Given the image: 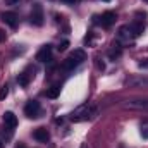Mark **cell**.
Here are the masks:
<instances>
[{
  "label": "cell",
  "instance_id": "cell-15",
  "mask_svg": "<svg viewBox=\"0 0 148 148\" xmlns=\"http://www.w3.org/2000/svg\"><path fill=\"white\" fill-rule=\"evenodd\" d=\"M17 83H19L21 86H28V83H29V74L21 73L19 76H17Z\"/></svg>",
  "mask_w": 148,
  "mask_h": 148
},
{
  "label": "cell",
  "instance_id": "cell-22",
  "mask_svg": "<svg viewBox=\"0 0 148 148\" xmlns=\"http://www.w3.org/2000/svg\"><path fill=\"white\" fill-rule=\"evenodd\" d=\"M62 2H66V3H74V2H77V0H62Z\"/></svg>",
  "mask_w": 148,
  "mask_h": 148
},
{
  "label": "cell",
  "instance_id": "cell-10",
  "mask_svg": "<svg viewBox=\"0 0 148 148\" xmlns=\"http://www.w3.org/2000/svg\"><path fill=\"white\" fill-rule=\"evenodd\" d=\"M115 19H117L115 12H112V10H107V12L102 16V24H103L105 28H109V26H112V24L115 23Z\"/></svg>",
  "mask_w": 148,
  "mask_h": 148
},
{
  "label": "cell",
  "instance_id": "cell-21",
  "mask_svg": "<svg viewBox=\"0 0 148 148\" xmlns=\"http://www.w3.org/2000/svg\"><path fill=\"white\" fill-rule=\"evenodd\" d=\"M140 67L143 69V67H148V62H140Z\"/></svg>",
  "mask_w": 148,
  "mask_h": 148
},
{
  "label": "cell",
  "instance_id": "cell-26",
  "mask_svg": "<svg viewBox=\"0 0 148 148\" xmlns=\"http://www.w3.org/2000/svg\"><path fill=\"white\" fill-rule=\"evenodd\" d=\"M103 2H110V0H103Z\"/></svg>",
  "mask_w": 148,
  "mask_h": 148
},
{
  "label": "cell",
  "instance_id": "cell-1",
  "mask_svg": "<svg viewBox=\"0 0 148 148\" xmlns=\"http://www.w3.org/2000/svg\"><path fill=\"white\" fill-rule=\"evenodd\" d=\"M97 112H98V109H97L95 105H90V103H86V105H81V107H79L76 112H73V115H71V121H73V122L90 121V119H93V117L97 115Z\"/></svg>",
  "mask_w": 148,
  "mask_h": 148
},
{
  "label": "cell",
  "instance_id": "cell-19",
  "mask_svg": "<svg viewBox=\"0 0 148 148\" xmlns=\"http://www.w3.org/2000/svg\"><path fill=\"white\" fill-rule=\"evenodd\" d=\"M5 38H7L5 31H3V29H0V43H2V41H5Z\"/></svg>",
  "mask_w": 148,
  "mask_h": 148
},
{
  "label": "cell",
  "instance_id": "cell-13",
  "mask_svg": "<svg viewBox=\"0 0 148 148\" xmlns=\"http://www.w3.org/2000/svg\"><path fill=\"white\" fill-rule=\"evenodd\" d=\"M129 28H131L133 38H138L141 33H143V29H145V24H141V23H133V24H129Z\"/></svg>",
  "mask_w": 148,
  "mask_h": 148
},
{
  "label": "cell",
  "instance_id": "cell-27",
  "mask_svg": "<svg viewBox=\"0 0 148 148\" xmlns=\"http://www.w3.org/2000/svg\"><path fill=\"white\" fill-rule=\"evenodd\" d=\"M145 2H148V0H145Z\"/></svg>",
  "mask_w": 148,
  "mask_h": 148
},
{
  "label": "cell",
  "instance_id": "cell-2",
  "mask_svg": "<svg viewBox=\"0 0 148 148\" xmlns=\"http://www.w3.org/2000/svg\"><path fill=\"white\" fill-rule=\"evenodd\" d=\"M84 60H86V53H84V50L77 48V50H74L73 53L62 62V69H64V71H73L74 67H77V66L83 64Z\"/></svg>",
  "mask_w": 148,
  "mask_h": 148
},
{
  "label": "cell",
  "instance_id": "cell-9",
  "mask_svg": "<svg viewBox=\"0 0 148 148\" xmlns=\"http://www.w3.org/2000/svg\"><path fill=\"white\" fill-rule=\"evenodd\" d=\"M33 136H35V140L41 141V143H47V141L50 140V134H48V131H47L45 127H38L36 131L33 133Z\"/></svg>",
  "mask_w": 148,
  "mask_h": 148
},
{
  "label": "cell",
  "instance_id": "cell-25",
  "mask_svg": "<svg viewBox=\"0 0 148 148\" xmlns=\"http://www.w3.org/2000/svg\"><path fill=\"white\" fill-rule=\"evenodd\" d=\"M81 148H88V147H86V145H83V147H81Z\"/></svg>",
  "mask_w": 148,
  "mask_h": 148
},
{
  "label": "cell",
  "instance_id": "cell-8",
  "mask_svg": "<svg viewBox=\"0 0 148 148\" xmlns=\"http://www.w3.org/2000/svg\"><path fill=\"white\" fill-rule=\"evenodd\" d=\"M3 122H5V126H7L9 129H14V127L17 126V117H16V114H14V112H5V114H3Z\"/></svg>",
  "mask_w": 148,
  "mask_h": 148
},
{
  "label": "cell",
  "instance_id": "cell-14",
  "mask_svg": "<svg viewBox=\"0 0 148 148\" xmlns=\"http://www.w3.org/2000/svg\"><path fill=\"white\" fill-rule=\"evenodd\" d=\"M59 95H60V86H59V84H53V86L47 91V97H48V98H57Z\"/></svg>",
  "mask_w": 148,
  "mask_h": 148
},
{
  "label": "cell",
  "instance_id": "cell-20",
  "mask_svg": "<svg viewBox=\"0 0 148 148\" xmlns=\"http://www.w3.org/2000/svg\"><path fill=\"white\" fill-rule=\"evenodd\" d=\"M17 2H19V0H5L7 5H14V3H17Z\"/></svg>",
  "mask_w": 148,
  "mask_h": 148
},
{
  "label": "cell",
  "instance_id": "cell-23",
  "mask_svg": "<svg viewBox=\"0 0 148 148\" xmlns=\"http://www.w3.org/2000/svg\"><path fill=\"white\" fill-rule=\"evenodd\" d=\"M16 148H24V145H17Z\"/></svg>",
  "mask_w": 148,
  "mask_h": 148
},
{
  "label": "cell",
  "instance_id": "cell-6",
  "mask_svg": "<svg viewBox=\"0 0 148 148\" xmlns=\"http://www.w3.org/2000/svg\"><path fill=\"white\" fill-rule=\"evenodd\" d=\"M127 84L133 88H148V76H136L127 79Z\"/></svg>",
  "mask_w": 148,
  "mask_h": 148
},
{
  "label": "cell",
  "instance_id": "cell-17",
  "mask_svg": "<svg viewBox=\"0 0 148 148\" xmlns=\"http://www.w3.org/2000/svg\"><path fill=\"white\" fill-rule=\"evenodd\" d=\"M7 93H9V86L5 84V86H2V88H0V100H3V98L7 97Z\"/></svg>",
  "mask_w": 148,
  "mask_h": 148
},
{
  "label": "cell",
  "instance_id": "cell-18",
  "mask_svg": "<svg viewBox=\"0 0 148 148\" xmlns=\"http://www.w3.org/2000/svg\"><path fill=\"white\" fill-rule=\"evenodd\" d=\"M141 138L143 140H148V126H143L141 127Z\"/></svg>",
  "mask_w": 148,
  "mask_h": 148
},
{
  "label": "cell",
  "instance_id": "cell-7",
  "mask_svg": "<svg viewBox=\"0 0 148 148\" xmlns=\"http://www.w3.org/2000/svg\"><path fill=\"white\" fill-rule=\"evenodd\" d=\"M2 21H3L7 26H10V28H16V26H17V16H16L14 12H3V14H2Z\"/></svg>",
  "mask_w": 148,
  "mask_h": 148
},
{
  "label": "cell",
  "instance_id": "cell-5",
  "mask_svg": "<svg viewBox=\"0 0 148 148\" xmlns=\"http://www.w3.org/2000/svg\"><path fill=\"white\" fill-rule=\"evenodd\" d=\"M36 60L40 62H50L52 60V45H43L36 53Z\"/></svg>",
  "mask_w": 148,
  "mask_h": 148
},
{
  "label": "cell",
  "instance_id": "cell-16",
  "mask_svg": "<svg viewBox=\"0 0 148 148\" xmlns=\"http://www.w3.org/2000/svg\"><path fill=\"white\" fill-rule=\"evenodd\" d=\"M67 47H69V41H67V40H64V41H60V43H59L57 50H59V52H64V50H67Z\"/></svg>",
  "mask_w": 148,
  "mask_h": 148
},
{
  "label": "cell",
  "instance_id": "cell-3",
  "mask_svg": "<svg viewBox=\"0 0 148 148\" xmlns=\"http://www.w3.org/2000/svg\"><path fill=\"white\" fill-rule=\"evenodd\" d=\"M29 19H31V24H35V26H41L43 24L45 16H43V7L40 3H33V10H31Z\"/></svg>",
  "mask_w": 148,
  "mask_h": 148
},
{
  "label": "cell",
  "instance_id": "cell-4",
  "mask_svg": "<svg viewBox=\"0 0 148 148\" xmlns=\"http://www.w3.org/2000/svg\"><path fill=\"white\" fill-rule=\"evenodd\" d=\"M40 112H41V107H40V103H38L36 100H29V102L26 103V107H24V114H26L29 119L40 117Z\"/></svg>",
  "mask_w": 148,
  "mask_h": 148
},
{
  "label": "cell",
  "instance_id": "cell-12",
  "mask_svg": "<svg viewBox=\"0 0 148 148\" xmlns=\"http://www.w3.org/2000/svg\"><path fill=\"white\" fill-rule=\"evenodd\" d=\"M119 38H122V40H131V38H133V33H131L129 24H124V26L119 28Z\"/></svg>",
  "mask_w": 148,
  "mask_h": 148
},
{
  "label": "cell",
  "instance_id": "cell-11",
  "mask_svg": "<svg viewBox=\"0 0 148 148\" xmlns=\"http://www.w3.org/2000/svg\"><path fill=\"white\" fill-rule=\"evenodd\" d=\"M121 53H122V48H121V45L119 43H112V48L109 50V59L110 60H117L119 57H121Z\"/></svg>",
  "mask_w": 148,
  "mask_h": 148
},
{
  "label": "cell",
  "instance_id": "cell-24",
  "mask_svg": "<svg viewBox=\"0 0 148 148\" xmlns=\"http://www.w3.org/2000/svg\"><path fill=\"white\" fill-rule=\"evenodd\" d=\"M0 148H3V143H2V141H0Z\"/></svg>",
  "mask_w": 148,
  "mask_h": 148
}]
</instances>
